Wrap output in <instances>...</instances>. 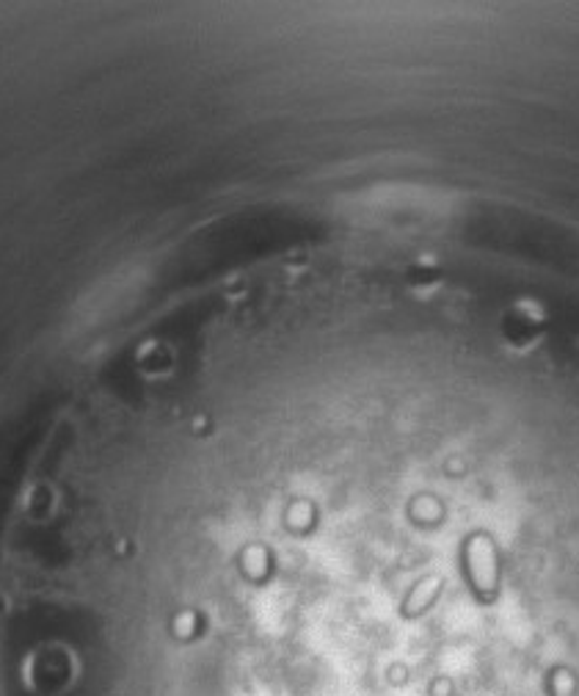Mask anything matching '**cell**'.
I'll return each mask as SVG.
<instances>
[{
  "instance_id": "1",
  "label": "cell",
  "mask_w": 579,
  "mask_h": 696,
  "mask_svg": "<svg viewBox=\"0 0 579 696\" xmlns=\"http://www.w3.org/2000/svg\"><path fill=\"white\" fill-rule=\"evenodd\" d=\"M469 575H472L475 586H478L483 595L494 591L496 586V559L494 550L485 539H475L469 545Z\"/></svg>"
}]
</instances>
